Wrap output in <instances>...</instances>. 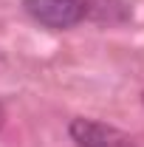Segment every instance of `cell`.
<instances>
[{"label":"cell","instance_id":"cell-1","mask_svg":"<svg viewBox=\"0 0 144 147\" xmlns=\"http://www.w3.org/2000/svg\"><path fill=\"white\" fill-rule=\"evenodd\" d=\"M23 9L48 28H71L85 17L82 0H23Z\"/></svg>","mask_w":144,"mask_h":147},{"label":"cell","instance_id":"cell-2","mask_svg":"<svg viewBox=\"0 0 144 147\" xmlns=\"http://www.w3.org/2000/svg\"><path fill=\"white\" fill-rule=\"evenodd\" d=\"M71 139L76 142V147H136L133 139L122 133L113 125L96 122V119H73L71 122Z\"/></svg>","mask_w":144,"mask_h":147},{"label":"cell","instance_id":"cell-3","mask_svg":"<svg viewBox=\"0 0 144 147\" xmlns=\"http://www.w3.org/2000/svg\"><path fill=\"white\" fill-rule=\"evenodd\" d=\"M3 122H6V110H3V105H0V127H3Z\"/></svg>","mask_w":144,"mask_h":147}]
</instances>
